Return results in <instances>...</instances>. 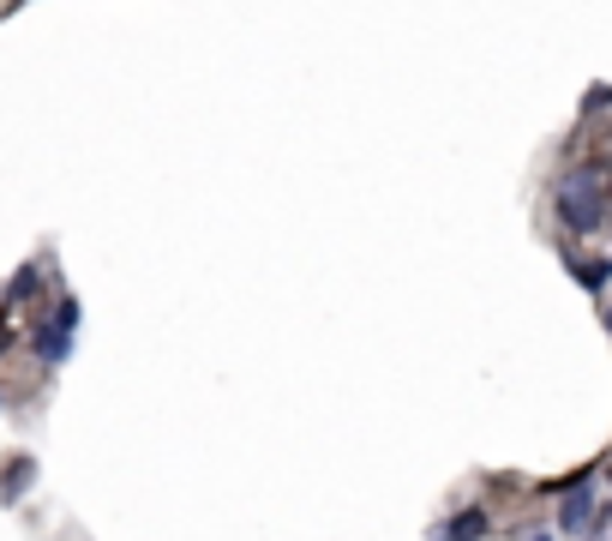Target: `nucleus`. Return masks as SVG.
Masks as SVG:
<instances>
[{
	"label": "nucleus",
	"mask_w": 612,
	"mask_h": 541,
	"mask_svg": "<svg viewBox=\"0 0 612 541\" xmlns=\"http://www.w3.org/2000/svg\"><path fill=\"white\" fill-rule=\"evenodd\" d=\"M534 541H552V535H534Z\"/></svg>",
	"instance_id": "nucleus-8"
},
{
	"label": "nucleus",
	"mask_w": 612,
	"mask_h": 541,
	"mask_svg": "<svg viewBox=\"0 0 612 541\" xmlns=\"http://www.w3.org/2000/svg\"><path fill=\"white\" fill-rule=\"evenodd\" d=\"M72 325H79V301H61L49 325H37V355H42V361H67V349H72Z\"/></svg>",
	"instance_id": "nucleus-2"
},
{
	"label": "nucleus",
	"mask_w": 612,
	"mask_h": 541,
	"mask_svg": "<svg viewBox=\"0 0 612 541\" xmlns=\"http://www.w3.org/2000/svg\"><path fill=\"white\" fill-rule=\"evenodd\" d=\"M606 325H612V319H606Z\"/></svg>",
	"instance_id": "nucleus-9"
},
{
	"label": "nucleus",
	"mask_w": 612,
	"mask_h": 541,
	"mask_svg": "<svg viewBox=\"0 0 612 541\" xmlns=\"http://www.w3.org/2000/svg\"><path fill=\"white\" fill-rule=\"evenodd\" d=\"M559 523L564 530H594V475H582L559 505Z\"/></svg>",
	"instance_id": "nucleus-3"
},
{
	"label": "nucleus",
	"mask_w": 612,
	"mask_h": 541,
	"mask_svg": "<svg viewBox=\"0 0 612 541\" xmlns=\"http://www.w3.org/2000/svg\"><path fill=\"white\" fill-rule=\"evenodd\" d=\"M31 475H37V463H31V458H12L7 470H0V500H19V493L31 488Z\"/></svg>",
	"instance_id": "nucleus-4"
},
{
	"label": "nucleus",
	"mask_w": 612,
	"mask_h": 541,
	"mask_svg": "<svg viewBox=\"0 0 612 541\" xmlns=\"http://www.w3.org/2000/svg\"><path fill=\"white\" fill-rule=\"evenodd\" d=\"M559 217L576 229V236H594L606 217V187L594 181V174H571V181L559 187Z\"/></svg>",
	"instance_id": "nucleus-1"
},
{
	"label": "nucleus",
	"mask_w": 612,
	"mask_h": 541,
	"mask_svg": "<svg viewBox=\"0 0 612 541\" xmlns=\"http://www.w3.org/2000/svg\"><path fill=\"white\" fill-rule=\"evenodd\" d=\"M7 295H12V301H24V295H37V271H31V266H24L19 277H12V289H7Z\"/></svg>",
	"instance_id": "nucleus-7"
},
{
	"label": "nucleus",
	"mask_w": 612,
	"mask_h": 541,
	"mask_svg": "<svg viewBox=\"0 0 612 541\" xmlns=\"http://www.w3.org/2000/svg\"><path fill=\"white\" fill-rule=\"evenodd\" d=\"M576 277H582V289H601L606 277H612V259H571Z\"/></svg>",
	"instance_id": "nucleus-6"
},
{
	"label": "nucleus",
	"mask_w": 612,
	"mask_h": 541,
	"mask_svg": "<svg viewBox=\"0 0 612 541\" xmlns=\"http://www.w3.org/2000/svg\"><path fill=\"white\" fill-rule=\"evenodd\" d=\"M486 535V511H457L451 530H444V541H481Z\"/></svg>",
	"instance_id": "nucleus-5"
}]
</instances>
